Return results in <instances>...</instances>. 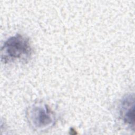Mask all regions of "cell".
Masks as SVG:
<instances>
[{
    "instance_id": "6da1fadb",
    "label": "cell",
    "mask_w": 135,
    "mask_h": 135,
    "mask_svg": "<svg viewBox=\"0 0 135 135\" xmlns=\"http://www.w3.org/2000/svg\"><path fill=\"white\" fill-rule=\"evenodd\" d=\"M32 53V48L28 38L20 34L9 37L1 48V61L8 63L17 60L27 59Z\"/></svg>"
},
{
    "instance_id": "7a4b0ae2",
    "label": "cell",
    "mask_w": 135,
    "mask_h": 135,
    "mask_svg": "<svg viewBox=\"0 0 135 135\" xmlns=\"http://www.w3.org/2000/svg\"><path fill=\"white\" fill-rule=\"evenodd\" d=\"M28 119L32 126L37 130L52 127L55 123V115L46 104H37L32 107L28 113Z\"/></svg>"
},
{
    "instance_id": "3957f363",
    "label": "cell",
    "mask_w": 135,
    "mask_h": 135,
    "mask_svg": "<svg viewBox=\"0 0 135 135\" xmlns=\"http://www.w3.org/2000/svg\"><path fill=\"white\" fill-rule=\"evenodd\" d=\"M134 96L133 94L126 95L120 104V113L124 123L133 130L134 128Z\"/></svg>"
}]
</instances>
